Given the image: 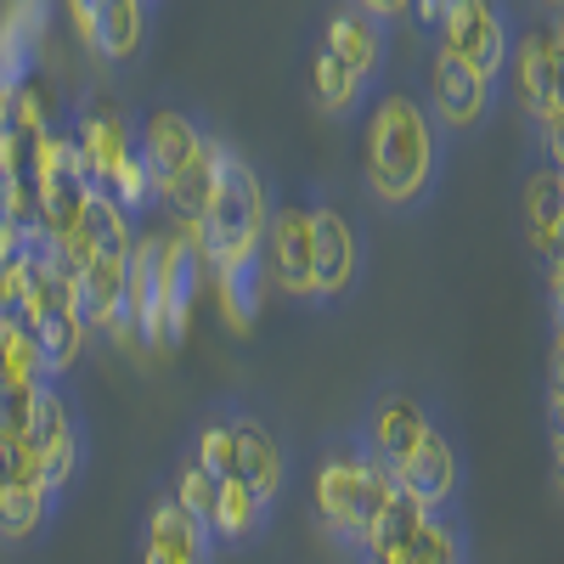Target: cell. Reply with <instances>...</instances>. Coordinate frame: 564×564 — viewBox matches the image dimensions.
Segmentation results:
<instances>
[{
  "label": "cell",
  "mask_w": 564,
  "mask_h": 564,
  "mask_svg": "<svg viewBox=\"0 0 564 564\" xmlns=\"http://www.w3.org/2000/svg\"><path fill=\"white\" fill-rule=\"evenodd\" d=\"M435 153H441V135L435 119L423 113V102L412 97H379L367 119V186L379 204H417L430 193V175H435Z\"/></svg>",
  "instance_id": "1"
},
{
  "label": "cell",
  "mask_w": 564,
  "mask_h": 564,
  "mask_svg": "<svg viewBox=\"0 0 564 564\" xmlns=\"http://www.w3.org/2000/svg\"><path fill=\"white\" fill-rule=\"evenodd\" d=\"M265 220H271V204H265V186H260L254 164L238 159L226 141H215V193L198 215V238H204L209 265L238 260V254H260Z\"/></svg>",
  "instance_id": "2"
},
{
  "label": "cell",
  "mask_w": 564,
  "mask_h": 564,
  "mask_svg": "<svg viewBox=\"0 0 564 564\" xmlns=\"http://www.w3.org/2000/svg\"><path fill=\"white\" fill-rule=\"evenodd\" d=\"M395 491V475L384 463H372L361 446L356 452H334L316 468V513L334 525L345 542H361L367 520L379 513V502Z\"/></svg>",
  "instance_id": "3"
},
{
  "label": "cell",
  "mask_w": 564,
  "mask_h": 564,
  "mask_svg": "<svg viewBox=\"0 0 564 564\" xmlns=\"http://www.w3.org/2000/svg\"><path fill=\"white\" fill-rule=\"evenodd\" d=\"M29 452H34V468L52 497H63L79 475V412L74 401L63 395V384L45 379L34 390V417H29Z\"/></svg>",
  "instance_id": "4"
},
{
  "label": "cell",
  "mask_w": 564,
  "mask_h": 564,
  "mask_svg": "<svg viewBox=\"0 0 564 564\" xmlns=\"http://www.w3.org/2000/svg\"><path fill=\"white\" fill-rule=\"evenodd\" d=\"M435 40L486 79H497L508 68V18L497 0H446Z\"/></svg>",
  "instance_id": "5"
},
{
  "label": "cell",
  "mask_w": 564,
  "mask_h": 564,
  "mask_svg": "<svg viewBox=\"0 0 564 564\" xmlns=\"http://www.w3.org/2000/svg\"><path fill=\"white\" fill-rule=\"evenodd\" d=\"M135 345H164V231L130 243V271H124V327Z\"/></svg>",
  "instance_id": "6"
},
{
  "label": "cell",
  "mask_w": 564,
  "mask_h": 564,
  "mask_svg": "<svg viewBox=\"0 0 564 564\" xmlns=\"http://www.w3.org/2000/svg\"><path fill=\"white\" fill-rule=\"evenodd\" d=\"M204 282H209V254L198 226L164 238V350H175L193 327V311L204 300Z\"/></svg>",
  "instance_id": "7"
},
{
  "label": "cell",
  "mask_w": 564,
  "mask_h": 564,
  "mask_svg": "<svg viewBox=\"0 0 564 564\" xmlns=\"http://www.w3.org/2000/svg\"><path fill=\"white\" fill-rule=\"evenodd\" d=\"M68 18H74V34L102 63L124 68V63L141 57V40H148V12H141V0H68Z\"/></svg>",
  "instance_id": "8"
},
{
  "label": "cell",
  "mask_w": 564,
  "mask_h": 564,
  "mask_svg": "<svg viewBox=\"0 0 564 564\" xmlns=\"http://www.w3.org/2000/svg\"><path fill=\"white\" fill-rule=\"evenodd\" d=\"M260 260H265V282H271L276 294L311 300V209L282 204V209L265 220Z\"/></svg>",
  "instance_id": "9"
},
{
  "label": "cell",
  "mask_w": 564,
  "mask_h": 564,
  "mask_svg": "<svg viewBox=\"0 0 564 564\" xmlns=\"http://www.w3.org/2000/svg\"><path fill=\"white\" fill-rule=\"evenodd\" d=\"M491 97H497V79L475 74L463 57H452L441 40H430V102L441 113V124L452 130H468L491 113Z\"/></svg>",
  "instance_id": "10"
},
{
  "label": "cell",
  "mask_w": 564,
  "mask_h": 564,
  "mask_svg": "<svg viewBox=\"0 0 564 564\" xmlns=\"http://www.w3.org/2000/svg\"><path fill=\"white\" fill-rule=\"evenodd\" d=\"M356 226L334 204L311 209V300H339L356 282Z\"/></svg>",
  "instance_id": "11"
},
{
  "label": "cell",
  "mask_w": 564,
  "mask_h": 564,
  "mask_svg": "<svg viewBox=\"0 0 564 564\" xmlns=\"http://www.w3.org/2000/svg\"><path fill=\"white\" fill-rule=\"evenodd\" d=\"M430 430V412H423V401L417 395H406V390H384L379 401H372V412H367V423H361V452L372 457V463H384V468H395L406 452H412V441Z\"/></svg>",
  "instance_id": "12"
},
{
  "label": "cell",
  "mask_w": 564,
  "mask_h": 564,
  "mask_svg": "<svg viewBox=\"0 0 564 564\" xmlns=\"http://www.w3.org/2000/svg\"><path fill=\"white\" fill-rule=\"evenodd\" d=\"M74 148H79V159H85L90 186H97V193H108L113 170L135 153V130H130V119H124L119 108L90 102V108L74 119Z\"/></svg>",
  "instance_id": "13"
},
{
  "label": "cell",
  "mask_w": 564,
  "mask_h": 564,
  "mask_svg": "<svg viewBox=\"0 0 564 564\" xmlns=\"http://www.w3.org/2000/svg\"><path fill=\"white\" fill-rule=\"evenodd\" d=\"M322 45L372 85V74H379L384 57H390V23L361 12V7H334L327 12V29H322Z\"/></svg>",
  "instance_id": "14"
},
{
  "label": "cell",
  "mask_w": 564,
  "mask_h": 564,
  "mask_svg": "<svg viewBox=\"0 0 564 564\" xmlns=\"http://www.w3.org/2000/svg\"><path fill=\"white\" fill-rule=\"evenodd\" d=\"M198 148H204V130L186 113H175V108L148 113V124L135 130V153H141V164H148V175H153V193H164V186L175 181V170Z\"/></svg>",
  "instance_id": "15"
},
{
  "label": "cell",
  "mask_w": 564,
  "mask_h": 564,
  "mask_svg": "<svg viewBox=\"0 0 564 564\" xmlns=\"http://www.w3.org/2000/svg\"><path fill=\"white\" fill-rule=\"evenodd\" d=\"M390 475H395L423 508H446L452 491H457V452H452V441L430 423V430L412 441V452L390 468Z\"/></svg>",
  "instance_id": "16"
},
{
  "label": "cell",
  "mask_w": 564,
  "mask_h": 564,
  "mask_svg": "<svg viewBox=\"0 0 564 564\" xmlns=\"http://www.w3.org/2000/svg\"><path fill=\"white\" fill-rule=\"evenodd\" d=\"M209 276H215V300H220L226 327L249 334V327L260 322V305H265V260L260 254H238V260L209 265Z\"/></svg>",
  "instance_id": "17"
},
{
  "label": "cell",
  "mask_w": 564,
  "mask_h": 564,
  "mask_svg": "<svg viewBox=\"0 0 564 564\" xmlns=\"http://www.w3.org/2000/svg\"><path fill=\"white\" fill-rule=\"evenodd\" d=\"M231 446H238V475L231 480H243L249 491L276 502V491H282V452H276V441L260 430L254 417H231Z\"/></svg>",
  "instance_id": "18"
},
{
  "label": "cell",
  "mask_w": 564,
  "mask_h": 564,
  "mask_svg": "<svg viewBox=\"0 0 564 564\" xmlns=\"http://www.w3.org/2000/svg\"><path fill=\"white\" fill-rule=\"evenodd\" d=\"M209 536L215 531L204 520H193V513H186L175 497L148 513V547H159V553H170L181 564H209Z\"/></svg>",
  "instance_id": "19"
},
{
  "label": "cell",
  "mask_w": 564,
  "mask_h": 564,
  "mask_svg": "<svg viewBox=\"0 0 564 564\" xmlns=\"http://www.w3.org/2000/svg\"><path fill=\"white\" fill-rule=\"evenodd\" d=\"M423 508L401 480H395V491L379 502V513L367 520V531H361V553H390V547H406L412 536H417V525H423Z\"/></svg>",
  "instance_id": "20"
},
{
  "label": "cell",
  "mask_w": 564,
  "mask_h": 564,
  "mask_svg": "<svg viewBox=\"0 0 564 564\" xmlns=\"http://www.w3.org/2000/svg\"><path fill=\"white\" fill-rule=\"evenodd\" d=\"M508 57H513V79H520V102H525V113H536V119H547V63H553V23H542V29H525L520 34V52L508 45Z\"/></svg>",
  "instance_id": "21"
},
{
  "label": "cell",
  "mask_w": 564,
  "mask_h": 564,
  "mask_svg": "<svg viewBox=\"0 0 564 564\" xmlns=\"http://www.w3.org/2000/svg\"><path fill=\"white\" fill-rule=\"evenodd\" d=\"M525 215H531V238L542 254H558L564 249V175L547 164L531 175L525 186Z\"/></svg>",
  "instance_id": "22"
},
{
  "label": "cell",
  "mask_w": 564,
  "mask_h": 564,
  "mask_svg": "<svg viewBox=\"0 0 564 564\" xmlns=\"http://www.w3.org/2000/svg\"><path fill=\"white\" fill-rule=\"evenodd\" d=\"M209 193H215V141L204 135V148L186 159L181 170H175V181L164 186V204L181 215V226H198V215H204V204H209Z\"/></svg>",
  "instance_id": "23"
},
{
  "label": "cell",
  "mask_w": 564,
  "mask_h": 564,
  "mask_svg": "<svg viewBox=\"0 0 564 564\" xmlns=\"http://www.w3.org/2000/svg\"><path fill=\"white\" fill-rule=\"evenodd\" d=\"M265 497L260 491H249L243 480H220V491H215V513H209V531L215 536H226V542H249L260 525H265Z\"/></svg>",
  "instance_id": "24"
},
{
  "label": "cell",
  "mask_w": 564,
  "mask_h": 564,
  "mask_svg": "<svg viewBox=\"0 0 564 564\" xmlns=\"http://www.w3.org/2000/svg\"><path fill=\"white\" fill-rule=\"evenodd\" d=\"M311 90H316V102L327 108V113H350V108H361V97H367V79L350 68V63H339L327 45H316V57H311Z\"/></svg>",
  "instance_id": "25"
},
{
  "label": "cell",
  "mask_w": 564,
  "mask_h": 564,
  "mask_svg": "<svg viewBox=\"0 0 564 564\" xmlns=\"http://www.w3.org/2000/svg\"><path fill=\"white\" fill-rule=\"evenodd\" d=\"M52 491H45V480H18V486H0V536H34L45 520H52Z\"/></svg>",
  "instance_id": "26"
},
{
  "label": "cell",
  "mask_w": 564,
  "mask_h": 564,
  "mask_svg": "<svg viewBox=\"0 0 564 564\" xmlns=\"http://www.w3.org/2000/svg\"><path fill=\"white\" fill-rule=\"evenodd\" d=\"M0 379H12V384H29L40 390L45 384V361H40V345L29 334V322L12 311V316H0Z\"/></svg>",
  "instance_id": "27"
},
{
  "label": "cell",
  "mask_w": 564,
  "mask_h": 564,
  "mask_svg": "<svg viewBox=\"0 0 564 564\" xmlns=\"http://www.w3.org/2000/svg\"><path fill=\"white\" fill-rule=\"evenodd\" d=\"M406 558L412 564H463V531L441 520V508H430L423 525H417V536L406 542Z\"/></svg>",
  "instance_id": "28"
},
{
  "label": "cell",
  "mask_w": 564,
  "mask_h": 564,
  "mask_svg": "<svg viewBox=\"0 0 564 564\" xmlns=\"http://www.w3.org/2000/svg\"><path fill=\"white\" fill-rule=\"evenodd\" d=\"M108 198L124 209V215H141L159 193H153V175H148V164H141V153H130L119 170H113V181H108Z\"/></svg>",
  "instance_id": "29"
},
{
  "label": "cell",
  "mask_w": 564,
  "mask_h": 564,
  "mask_svg": "<svg viewBox=\"0 0 564 564\" xmlns=\"http://www.w3.org/2000/svg\"><path fill=\"white\" fill-rule=\"evenodd\" d=\"M215 491H220V480L209 475V468H204L198 457L175 475V502H181L186 513H193V520H204V525H209V513H215Z\"/></svg>",
  "instance_id": "30"
},
{
  "label": "cell",
  "mask_w": 564,
  "mask_h": 564,
  "mask_svg": "<svg viewBox=\"0 0 564 564\" xmlns=\"http://www.w3.org/2000/svg\"><path fill=\"white\" fill-rule=\"evenodd\" d=\"M198 463L209 468L215 480H231L238 475V446H231V417H215L198 430Z\"/></svg>",
  "instance_id": "31"
},
{
  "label": "cell",
  "mask_w": 564,
  "mask_h": 564,
  "mask_svg": "<svg viewBox=\"0 0 564 564\" xmlns=\"http://www.w3.org/2000/svg\"><path fill=\"white\" fill-rule=\"evenodd\" d=\"M29 276H34V260L29 249H12V254H0V316H12L29 294Z\"/></svg>",
  "instance_id": "32"
},
{
  "label": "cell",
  "mask_w": 564,
  "mask_h": 564,
  "mask_svg": "<svg viewBox=\"0 0 564 564\" xmlns=\"http://www.w3.org/2000/svg\"><path fill=\"white\" fill-rule=\"evenodd\" d=\"M18 480H40L29 435H7V430H0V486H18Z\"/></svg>",
  "instance_id": "33"
},
{
  "label": "cell",
  "mask_w": 564,
  "mask_h": 564,
  "mask_svg": "<svg viewBox=\"0 0 564 564\" xmlns=\"http://www.w3.org/2000/svg\"><path fill=\"white\" fill-rule=\"evenodd\" d=\"M29 417H34V390L0 379V430H7V435H29Z\"/></svg>",
  "instance_id": "34"
},
{
  "label": "cell",
  "mask_w": 564,
  "mask_h": 564,
  "mask_svg": "<svg viewBox=\"0 0 564 564\" xmlns=\"http://www.w3.org/2000/svg\"><path fill=\"white\" fill-rule=\"evenodd\" d=\"M536 124H542V141H547V164L564 175V108L547 113V119H536Z\"/></svg>",
  "instance_id": "35"
},
{
  "label": "cell",
  "mask_w": 564,
  "mask_h": 564,
  "mask_svg": "<svg viewBox=\"0 0 564 564\" xmlns=\"http://www.w3.org/2000/svg\"><path fill=\"white\" fill-rule=\"evenodd\" d=\"M547 113H558L564 108V40H558V29H553V63H547Z\"/></svg>",
  "instance_id": "36"
},
{
  "label": "cell",
  "mask_w": 564,
  "mask_h": 564,
  "mask_svg": "<svg viewBox=\"0 0 564 564\" xmlns=\"http://www.w3.org/2000/svg\"><path fill=\"white\" fill-rule=\"evenodd\" d=\"M441 7H446V0H406V18L417 23V34H423V40H435V23H441Z\"/></svg>",
  "instance_id": "37"
},
{
  "label": "cell",
  "mask_w": 564,
  "mask_h": 564,
  "mask_svg": "<svg viewBox=\"0 0 564 564\" xmlns=\"http://www.w3.org/2000/svg\"><path fill=\"white\" fill-rule=\"evenodd\" d=\"M350 7L372 12V18H384V23H401L406 18V0H350Z\"/></svg>",
  "instance_id": "38"
},
{
  "label": "cell",
  "mask_w": 564,
  "mask_h": 564,
  "mask_svg": "<svg viewBox=\"0 0 564 564\" xmlns=\"http://www.w3.org/2000/svg\"><path fill=\"white\" fill-rule=\"evenodd\" d=\"M367 564H412L406 547H390V553H367Z\"/></svg>",
  "instance_id": "39"
},
{
  "label": "cell",
  "mask_w": 564,
  "mask_h": 564,
  "mask_svg": "<svg viewBox=\"0 0 564 564\" xmlns=\"http://www.w3.org/2000/svg\"><path fill=\"white\" fill-rule=\"evenodd\" d=\"M553 475H558V491H564V435H553Z\"/></svg>",
  "instance_id": "40"
},
{
  "label": "cell",
  "mask_w": 564,
  "mask_h": 564,
  "mask_svg": "<svg viewBox=\"0 0 564 564\" xmlns=\"http://www.w3.org/2000/svg\"><path fill=\"white\" fill-rule=\"evenodd\" d=\"M547 12H553V18H558V12H564V0H547Z\"/></svg>",
  "instance_id": "41"
}]
</instances>
